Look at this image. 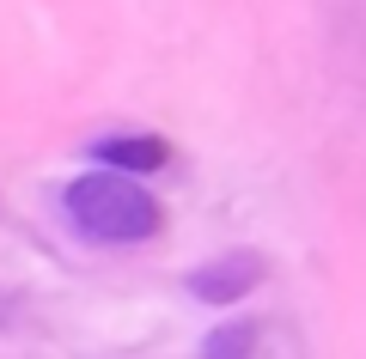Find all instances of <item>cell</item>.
Instances as JSON below:
<instances>
[{
  "instance_id": "3957f363",
  "label": "cell",
  "mask_w": 366,
  "mask_h": 359,
  "mask_svg": "<svg viewBox=\"0 0 366 359\" xmlns=\"http://www.w3.org/2000/svg\"><path fill=\"white\" fill-rule=\"evenodd\" d=\"M262 274H269V268H262L257 250H232V256H220V262L189 268V293H196L202 305H238L244 293H257Z\"/></svg>"
},
{
  "instance_id": "7a4b0ae2",
  "label": "cell",
  "mask_w": 366,
  "mask_h": 359,
  "mask_svg": "<svg viewBox=\"0 0 366 359\" xmlns=\"http://www.w3.org/2000/svg\"><path fill=\"white\" fill-rule=\"evenodd\" d=\"M202 359H305L300 335L269 317H232L202 341Z\"/></svg>"
},
{
  "instance_id": "277c9868",
  "label": "cell",
  "mask_w": 366,
  "mask_h": 359,
  "mask_svg": "<svg viewBox=\"0 0 366 359\" xmlns=\"http://www.w3.org/2000/svg\"><path fill=\"white\" fill-rule=\"evenodd\" d=\"M92 158L110 171H134V177H147V171H159L171 158V146L159 141V134H104V141L92 146Z\"/></svg>"
},
{
  "instance_id": "6da1fadb",
  "label": "cell",
  "mask_w": 366,
  "mask_h": 359,
  "mask_svg": "<svg viewBox=\"0 0 366 359\" xmlns=\"http://www.w3.org/2000/svg\"><path fill=\"white\" fill-rule=\"evenodd\" d=\"M67 207V226L86 238V244H110V250H134V244H153L159 226H165V207L159 195L147 189L134 171H86L61 189Z\"/></svg>"
}]
</instances>
